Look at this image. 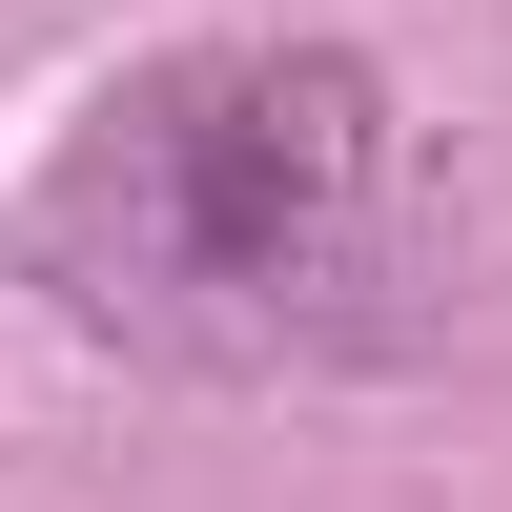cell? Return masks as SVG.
<instances>
[{
  "label": "cell",
  "instance_id": "obj_1",
  "mask_svg": "<svg viewBox=\"0 0 512 512\" xmlns=\"http://www.w3.org/2000/svg\"><path fill=\"white\" fill-rule=\"evenodd\" d=\"M21 287L82 349L226 369V390L390 369L451 328V185L349 41H164L41 144Z\"/></svg>",
  "mask_w": 512,
  "mask_h": 512
}]
</instances>
